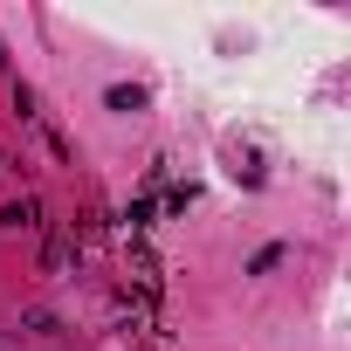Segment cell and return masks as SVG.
Returning a JSON list of instances; mask_svg holds the SVG:
<instances>
[{
	"instance_id": "cell-2",
	"label": "cell",
	"mask_w": 351,
	"mask_h": 351,
	"mask_svg": "<svg viewBox=\"0 0 351 351\" xmlns=\"http://www.w3.org/2000/svg\"><path fill=\"white\" fill-rule=\"evenodd\" d=\"M104 104L131 117V110H145V90H138V83H110V90H104Z\"/></svg>"
},
{
	"instance_id": "cell-1",
	"label": "cell",
	"mask_w": 351,
	"mask_h": 351,
	"mask_svg": "<svg viewBox=\"0 0 351 351\" xmlns=\"http://www.w3.org/2000/svg\"><path fill=\"white\" fill-rule=\"evenodd\" d=\"M228 172L241 186H262V165H255V152H241V145H228Z\"/></svg>"
},
{
	"instance_id": "cell-4",
	"label": "cell",
	"mask_w": 351,
	"mask_h": 351,
	"mask_svg": "<svg viewBox=\"0 0 351 351\" xmlns=\"http://www.w3.org/2000/svg\"><path fill=\"white\" fill-rule=\"evenodd\" d=\"M21 324H28V330H35V337H56V317H49V310H28V317H21Z\"/></svg>"
},
{
	"instance_id": "cell-3",
	"label": "cell",
	"mask_w": 351,
	"mask_h": 351,
	"mask_svg": "<svg viewBox=\"0 0 351 351\" xmlns=\"http://www.w3.org/2000/svg\"><path fill=\"white\" fill-rule=\"evenodd\" d=\"M0 221H8V228H35V200H14V207L0 214Z\"/></svg>"
}]
</instances>
